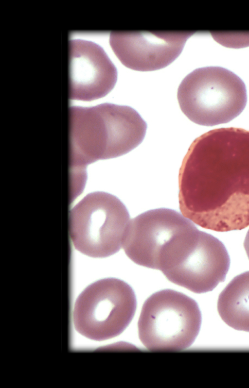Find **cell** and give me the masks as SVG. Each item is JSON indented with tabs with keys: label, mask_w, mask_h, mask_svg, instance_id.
Here are the masks:
<instances>
[{
	"label": "cell",
	"mask_w": 249,
	"mask_h": 388,
	"mask_svg": "<svg viewBox=\"0 0 249 388\" xmlns=\"http://www.w3.org/2000/svg\"><path fill=\"white\" fill-rule=\"evenodd\" d=\"M244 247L249 259V229L246 234L244 242Z\"/></svg>",
	"instance_id": "12"
},
{
	"label": "cell",
	"mask_w": 249,
	"mask_h": 388,
	"mask_svg": "<svg viewBox=\"0 0 249 388\" xmlns=\"http://www.w3.org/2000/svg\"><path fill=\"white\" fill-rule=\"evenodd\" d=\"M192 34V32H111L109 43L125 67L151 71L174 61Z\"/></svg>",
	"instance_id": "9"
},
{
	"label": "cell",
	"mask_w": 249,
	"mask_h": 388,
	"mask_svg": "<svg viewBox=\"0 0 249 388\" xmlns=\"http://www.w3.org/2000/svg\"><path fill=\"white\" fill-rule=\"evenodd\" d=\"M182 214L217 232L249 226V131L211 130L196 138L179 172Z\"/></svg>",
	"instance_id": "1"
},
{
	"label": "cell",
	"mask_w": 249,
	"mask_h": 388,
	"mask_svg": "<svg viewBox=\"0 0 249 388\" xmlns=\"http://www.w3.org/2000/svg\"><path fill=\"white\" fill-rule=\"evenodd\" d=\"M130 220L126 206L117 197L102 191L89 193L70 211L71 242L88 256H109L123 247Z\"/></svg>",
	"instance_id": "4"
},
{
	"label": "cell",
	"mask_w": 249,
	"mask_h": 388,
	"mask_svg": "<svg viewBox=\"0 0 249 388\" xmlns=\"http://www.w3.org/2000/svg\"><path fill=\"white\" fill-rule=\"evenodd\" d=\"M71 100L91 101L105 96L117 80V68L104 50L91 41H69Z\"/></svg>",
	"instance_id": "10"
},
{
	"label": "cell",
	"mask_w": 249,
	"mask_h": 388,
	"mask_svg": "<svg viewBox=\"0 0 249 388\" xmlns=\"http://www.w3.org/2000/svg\"><path fill=\"white\" fill-rule=\"evenodd\" d=\"M217 309L229 326L249 332V271L235 277L220 294Z\"/></svg>",
	"instance_id": "11"
},
{
	"label": "cell",
	"mask_w": 249,
	"mask_h": 388,
	"mask_svg": "<svg viewBox=\"0 0 249 388\" xmlns=\"http://www.w3.org/2000/svg\"><path fill=\"white\" fill-rule=\"evenodd\" d=\"M177 97L184 115L206 126L231 121L241 114L247 101L243 80L219 66L199 67L188 74L178 87Z\"/></svg>",
	"instance_id": "3"
},
{
	"label": "cell",
	"mask_w": 249,
	"mask_h": 388,
	"mask_svg": "<svg viewBox=\"0 0 249 388\" xmlns=\"http://www.w3.org/2000/svg\"><path fill=\"white\" fill-rule=\"evenodd\" d=\"M136 304L134 292L127 283L115 278L99 280L77 298L73 312L74 328L91 340L112 338L129 325Z\"/></svg>",
	"instance_id": "6"
},
{
	"label": "cell",
	"mask_w": 249,
	"mask_h": 388,
	"mask_svg": "<svg viewBox=\"0 0 249 388\" xmlns=\"http://www.w3.org/2000/svg\"><path fill=\"white\" fill-rule=\"evenodd\" d=\"M130 220L123 245L125 254L139 265L159 270L179 237L195 226L178 212L165 208Z\"/></svg>",
	"instance_id": "7"
},
{
	"label": "cell",
	"mask_w": 249,
	"mask_h": 388,
	"mask_svg": "<svg viewBox=\"0 0 249 388\" xmlns=\"http://www.w3.org/2000/svg\"><path fill=\"white\" fill-rule=\"evenodd\" d=\"M230 265L229 253L223 243L198 229L162 272L173 283L202 293L213 290L224 281Z\"/></svg>",
	"instance_id": "8"
},
{
	"label": "cell",
	"mask_w": 249,
	"mask_h": 388,
	"mask_svg": "<svg viewBox=\"0 0 249 388\" xmlns=\"http://www.w3.org/2000/svg\"><path fill=\"white\" fill-rule=\"evenodd\" d=\"M197 303L187 295L163 289L144 302L138 321L140 339L151 351H179L194 342L200 328Z\"/></svg>",
	"instance_id": "5"
},
{
	"label": "cell",
	"mask_w": 249,
	"mask_h": 388,
	"mask_svg": "<svg viewBox=\"0 0 249 388\" xmlns=\"http://www.w3.org/2000/svg\"><path fill=\"white\" fill-rule=\"evenodd\" d=\"M71 175L87 165L130 152L143 141L147 124L131 107L110 103L69 108Z\"/></svg>",
	"instance_id": "2"
}]
</instances>
